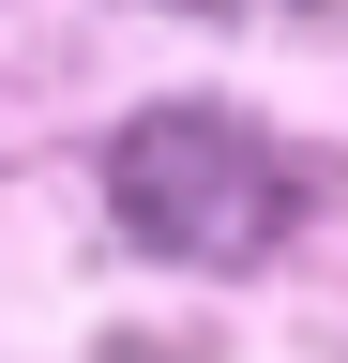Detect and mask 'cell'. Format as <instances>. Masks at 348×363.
<instances>
[{
  "instance_id": "1",
  "label": "cell",
  "mask_w": 348,
  "mask_h": 363,
  "mask_svg": "<svg viewBox=\"0 0 348 363\" xmlns=\"http://www.w3.org/2000/svg\"><path fill=\"white\" fill-rule=\"evenodd\" d=\"M106 212L182 272H242L303 227V167L228 106H137L106 136Z\"/></svg>"
}]
</instances>
